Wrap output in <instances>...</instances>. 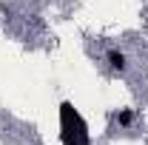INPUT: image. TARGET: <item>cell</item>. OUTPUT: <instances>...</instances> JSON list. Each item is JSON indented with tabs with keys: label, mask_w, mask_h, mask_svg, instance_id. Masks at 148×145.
Instances as JSON below:
<instances>
[{
	"label": "cell",
	"mask_w": 148,
	"mask_h": 145,
	"mask_svg": "<svg viewBox=\"0 0 148 145\" xmlns=\"http://www.w3.org/2000/svg\"><path fill=\"white\" fill-rule=\"evenodd\" d=\"M106 63H108L111 71H120V74L128 68V57L123 54L120 49H108V51H106Z\"/></svg>",
	"instance_id": "6da1fadb"
},
{
	"label": "cell",
	"mask_w": 148,
	"mask_h": 145,
	"mask_svg": "<svg viewBox=\"0 0 148 145\" xmlns=\"http://www.w3.org/2000/svg\"><path fill=\"white\" fill-rule=\"evenodd\" d=\"M117 122H120L123 128H128L131 122H134V111H131V108H120V114H117Z\"/></svg>",
	"instance_id": "7a4b0ae2"
}]
</instances>
